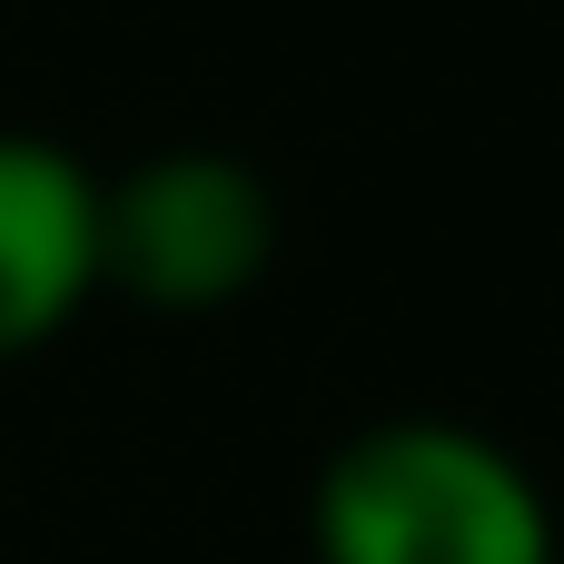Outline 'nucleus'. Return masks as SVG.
Here are the masks:
<instances>
[{"mask_svg":"<svg viewBox=\"0 0 564 564\" xmlns=\"http://www.w3.org/2000/svg\"><path fill=\"white\" fill-rule=\"evenodd\" d=\"M317 564H555L535 466L466 416H377L307 486Z\"/></svg>","mask_w":564,"mask_h":564,"instance_id":"nucleus-1","label":"nucleus"},{"mask_svg":"<svg viewBox=\"0 0 564 564\" xmlns=\"http://www.w3.org/2000/svg\"><path fill=\"white\" fill-rule=\"evenodd\" d=\"M278 198L228 149H159L99 178V278L139 288L149 307H218L268 268Z\"/></svg>","mask_w":564,"mask_h":564,"instance_id":"nucleus-2","label":"nucleus"},{"mask_svg":"<svg viewBox=\"0 0 564 564\" xmlns=\"http://www.w3.org/2000/svg\"><path fill=\"white\" fill-rule=\"evenodd\" d=\"M99 288V169L50 129H0V357Z\"/></svg>","mask_w":564,"mask_h":564,"instance_id":"nucleus-3","label":"nucleus"}]
</instances>
